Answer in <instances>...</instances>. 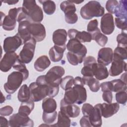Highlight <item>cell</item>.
I'll return each mask as SVG.
<instances>
[{
  "label": "cell",
  "instance_id": "1",
  "mask_svg": "<svg viewBox=\"0 0 127 127\" xmlns=\"http://www.w3.org/2000/svg\"><path fill=\"white\" fill-rule=\"evenodd\" d=\"M64 69L61 66H54L52 67L45 75L38 76L36 82L40 84H46L48 86H59L62 76L64 74Z\"/></svg>",
  "mask_w": 127,
  "mask_h": 127
},
{
  "label": "cell",
  "instance_id": "57",
  "mask_svg": "<svg viewBox=\"0 0 127 127\" xmlns=\"http://www.w3.org/2000/svg\"><path fill=\"white\" fill-rule=\"evenodd\" d=\"M126 72L124 73H123L122 76H121V78L120 79H121L123 81H124L125 83H127V81H126Z\"/></svg>",
  "mask_w": 127,
  "mask_h": 127
},
{
  "label": "cell",
  "instance_id": "54",
  "mask_svg": "<svg viewBox=\"0 0 127 127\" xmlns=\"http://www.w3.org/2000/svg\"><path fill=\"white\" fill-rule=\"evenodd\" d=\"M74 85H80L84 86L85 83L83 79L80 76H76L74 78Z\"/></svg>",
  "mask_w": 127,
  "mask_h": 127
},
{
  "label": "cell",
  "instance_id": "37",
  "mask_svg": "<svg viewBox=\"0 0 127 127\" xmlns=\"http://www.w3.org/2000/svg\"><path fill=\"white\" fill-rule=\"evenodd\" d=\"M81 43L90 42L92 40V36L91 33L85 31L77 32L75 38Z\"/></svg>",
  "mask_w": 127,
  "mask_h": 127
},
{
  "label": "cell",
  "instance_id": "43",
  "mask_svg": "<svg viewBox=\"0 0 127 127\" xmlns=\"http://www.w3.org/2000/svg\"><path fill=\"white\" fill-rule=\"evenodd\" d=\"M66 58L69 64L73 65H77L78 64L82 63L77 56L69 52L66 54Z\"/></svg>",
  "mask_w": 127,
  "mask_h": 127
},
{
  "label": "cell",
  "instance_id": "42",
  "mask_svg": "<svg viewBox=\"0 0 127 127\" xmlns=\"http://www.w3.org/2000/svg\"><path fill=\"white\" fill-rule=\"evenodd\" d=\"M116 100L118 103L125 105L127 100V93L126 91H120L116 94Z\"/></svg>",
  "mask_w": 127,
  "mask_h": 127
},
{
  "label": "cell",
  "instance_id": "25",
  "mask_svg": "<svg viewBox=\"0 0 127 127\" xmlns=\"http://www.w3.org/2000/svg\"><path fill=\"white\" fill-rule=\"evenodd\" d=\"M42 107L43 112L50 113L56 111L57 105L56 101L52 97H49L43 99Z\"/></svg>",
  "mask_w": 127,
  "mask_h": 127
},
{
  "label": "cell",
  "instance_id": "24",
  "mask_svg": "<svg viewBox=\"0 0 127 127\" xmlns=\"http://www.w3.org/2000/svg\"><path fill=\"white\" fill-rule=\"evenodd\" d=\"M51 64V61L46 55H43L39 57L34 64V68L39 72H42L48 67Z\"/></svg>",
  "mask_w": 127,
  "mask_h": 127
},
{
  "label": "cell",
  "instance_id": "59",
  "mask_svg": "<svg viewBox=\"0 0 127 127\" xmlns=\"http://www.w3.org/2000/svg\"><path fill=\"white\" fill-rule=\"evenodd\" d=\"M1 100H0V103H2V102H4L5 101V97L3 96L2 95V93L1 92Z\"/></svg>",
  "mask_w": 127,
  "mask_h": 127
},
{
  "label": "cell",
  "instance_id": "28",
  "mask_svg": "<svg viewBox=\"0 0 127 127\" xmlns=\"http://www.w3.org/2000/svg\"><path fill=\"white\" fill-rule=\"evenodd\" d=\"M34 102L29 100L27 102H22L19 108L18 113L23 115L28 116L34 109Z\"/></svg>",
  "mask_w": 127,
  "mask_h": 127
},
{
  "label": "cell",
  "instance_id": "6",
  "mask_svg": "<svg viewBox=\"0 0 127 127\" xmlns=\"http://www.w3.org/2000/svg\"><path fill=\"white\" fill-rule=\"evenodd\" d=\"M36 41L31 38L24 44L22 50L19 54V60L24 64H29L33 59L34 55Z\"/></svg>",
  "mask_w": 127,
  "mask_h": 127
},
{
  "label": "cell",
  "instance_id": "14",
  "mask_svg": "<svg viewBox=\"0 0 127 127\" xmlns=\"http://www.w3.org/2000/svg\"><path fill=\"white\" fill-rule=\"evenodd\" d=\"M100 28L102 32L105 35L111 34L115 29L113 16L110 13H106L101 19Z\"/></svg>",
  "mask_w": 127,
  "mask_h": 127
},
{
  "label": "cell",
  "instance_id": "35",
  "mask_svg": "<svg viewBox=\"0 0 127 127\" xmlns=\"http://www.w3.org/2000/svg\"><path fill=\"white\" fill-rule=\"evenodd\" d=\"M12 67L13 69L21 72L23 74L24 78V81L26 79H27V78L28 77V76H29L28 70L27 69L25 64L20 62L19 60V59H18L16 61L15 63L13 65Z\"/></svg>",
  "mask_w": 127,
  "mask_h": 127
},
{
  "label": "cell",
  "instance_id": "3",
  "mask_svg": "<svg viewBox=\"0 0 127 127\" xmlns=\"http://www.w3.org/2000/svg\"><path fill=\"white\" fill-rule=\"evenodd\" d=\"M22 9L27 19L31 23H40L43 19V12L34 0H23Z\"/></svg>",
  "mask_w": 127,
  "mask_h": 127
},
{
  "label": "cell",
  "instance_id": "50",
  "mask_svg": "<svg viewBox=\"0 0 127 127\" xmlns=\"http://www.w3.org/2000/svg\"><path fill=\"white\" fill-rule=\"evenodd\" d=\"M102 98L103 100L108 103H111L112 102L113 94L112 91H105L103 92Z\"/></svg>",
  "mask_w": 127,
  "mask_h": 127
},
{
  "label": "cell",
  "instance_id": "29",
  "mask_svg": "<svg viewBox=\"0 0 127 127\" xmlns=\"http://www.w3.org/2000/svg\"><path fill=\"white\" fill-rule=\"evenodd\" d=\"M19 101L24 102L29 101L30 99V91L29 87L26 84H23L19 90L17 95Z\"/></svg>",
  "mask_w": 127,
  "mask_h": 127
},
{
  "label": "cell",
  "instance_id": "15",
  "mask_svg": "<svg viewBox=\"0 0 127 127\" xmlns=\"http://www.w3.org/2000/svg\"><path fill=\"white\" fill-rule=\"evenodd\" d=\"M60 111L68 116L69 118L77 117L80 113L78 106L74 104H67L63 99L61 101Z\"/></svg>",
  "mask_w": 127,
  "mask_h": 127
},
{
  "label": "cell",
  "instance_id": "51",
  "mask_svg": "<svg viewBox=\"0 0 127 127\" xmlns=\"http://www.w3.org/2000/svg\"><path fill=\"white\" fill-rule=\"evenodd\" d=\"M96 63L95 58L92 56H88L85 59H84L83 65L84 66H92V65Z\"/></svg>",
  "mask_w": 127,
  "mask_h": 127
},
{
  "label": "cell",
  "instance_id": "56",
  "mask_svg": "<svg viewBox=\"0 0 127 127\" xmlns=\"http://www.w3.org/2000/svg\"><path fill=\"white\" fill-rule=\"evenodd\" d=\"M4 2L7 3L9 5H12V4H15L16 3L18 2V0H5L3 1Z\"/></svg>",
  "mask_w": 127,
  "mask_h": 127
},
{
  "label": "cell",
  "instance_id": "53",
  "mask_svg": "<svg viewBox=\"0 0 127 127\" xmlns=\"http://www.w3.org/2000/svg\"><path fill=\"white\" fill-rule=\"evenodd\" d=\"M78 32V30L75 29H70L67 31V35L70 39H73L75 38L76 35Z\"/></svg>",
  "mask_w": 127,
  "mask_h": 127
},
{
  "label": "cell",
  "instance_id": "10",
  "mask_svg": "<svg viewBox=\"0 0 127 127\" xmlns=\"http://www.w3.org/2000/svg\"><path fill=\"white\" fill-rule=\"evenodd\" d=\"M28 31L31 38L37 42L44 40L46 36L45 26L40 23H31L28 25Z\"/></svg>",
  "mask_w": 127,
  "mask_h": 127
},
{
  "label": "cell",
  "instance_id": "55",
  "mask_svg": "<svg viewBox=\"0 0 127 127\" xmlns=\"http://www.w3.org/2000/svg\"><path fill=\"white\" fill-rule=\"evenodd\" d=\"M0 126L2 127H8V126H9V121L2 116H0Z\"/></svg>",
  "mask_w": 127,
  "mask_h": 127
},
{
  "label": "cell",
  "instance_id": "34",
  "mask_svg": "<svg viewBox=\"0 0 127 127\" xmlns=\"http://www.w3.org/2000/svg\"><path fill=\"white\" fill-rule=\"evenodd\" d=\"M92 40L95 41L101 47H104L108 42V37L102 33L99 29L91 34Z\"/></svg>",
  "mask_w": 127,
  "mask_h": 127
},
{
  "label": "cell",
  "instance_id": "2",
  "mask_svg": "<svg viewBox=\"0 0 127 127\" xmlns=\"http://www.w3.org/2000/svg\"><path fill=\"white\" fill-rule=\"evenodd\" d=\"M63 99L67 104L80 105L86 101V90L84 86L74 85L72 88L65 90Z\"/></svg>",
  "mask_w": 127,
  "mask_h": 127
},
{
  "label": "cell",
  "instance_id": "17",
  "mask_svg": "<svg viewBox=\"0 0 127 127\" xmlns=\"http://www.w3.org/2000/svg\"><path fill=\"white\" fill-rule=\"evenodd\" d=\"M102 116L105 118L112 117L116 114L119 110L120 105L118 103L100 104Z\"/></svg>",
  "mask_w": 127,
  "mask_h": 127
},
{
  "label": "cell",
  "instance_id": "8",
  "mask_svg": "<svg viewBox=\"0 0 127 127\" xmlns=\"http://www.w3.org/2000/svg\"><path fill=\"white\" fill-rule=\"evenodd\" d=\"M66 47L68 52L77 56L81 62L82 63L87 54V49L84 45L82 44L78 40L73 39L68 41Z\"/></svg>",
  "mask_w": 127,
  "mask_h": 127
},
{
  "label": "cell",
  "instance_id": "12",
  "mask_svg": "<svg viewBox=\"0 0 127 127\" xmlns=\"http://www.w3.org/2000/svg\"><path fill=\"white\" fill-rule=\"evenodd\" d=\"M18 59V55L15 52L5 53L0 62V70L3 72L8 71Z\"/></svg>",
  "mask_w": 127,
  "mask_h": 127
},
{
  "label": "cell",
  "instance_id": "58",
  "mask_svg": "<svg viewBox=\"0 0 127 127\" xmlns=\"http://www.w3.org/2000/svg\"><path fill=\"white\" fill-rule=\"evenodd\" d=\"M71 2L73 3L74 4V3H76V4H79V3H82V2L84 1V0L83 1H77V0H70Z\"/></svg>",
  "mask_w": 127,
  "mask_h": 127
},
{
  "label": "cell",
  "instance_id": "52",
  "mask_svg": "<svg viewBox=\"0 0 127 127\" xmlns=\"http://www.w3.org/2000/svg\"><path fill=\"white\" fill-rule=\"evenodd\" d=\"M80 126L81 127H92L88 116H84L81 118L79 122Z\"/></svg>",
  "mask_w": 127,
  "mask_h": 127
},
{
  "label": "cell",
  "instance_id": "22",
  "mask_svg": "<svg viewBox=\"0 0 127 127\" xmlns=\"http://www.w3.org/2000/svg\"><path fill=\"white\" fill-rule=\"evenodd\" d=\"M1 20L0 26L6 31H11L14 29L16 24L17 20L9 15H5V14L0 12Z\"/></svg>",
  "mask_w": 127,
  "mask_h": 127
},
{
  "label": "cell",
  "instance_id": "46",
  "mask_svg": "<svg viewBox=\"0 0 127 127\" xmlns=\"http://www.w3.org/2000/svg\"><path fill=\"white\" fill-rule=\"evenodd\" d=\"M92 66H83L81 70V73L83 75V77H88L94 76Z\"/></svg>",
  "mask_w": 127,
  "mask_h": 127
},
{
  "label": "cell",
  "instance_id": "39",
  "mask_svg": "<svg viewBox=\"0 0 127 127\" xmlns=\"http://www.w3.org/2000/svg\"><path fill=\"white\" fill-rule=\"evenodd\" d=\"M127 31H122L121 34L118 35L117 37L118 46L124 48H127Z\"/></svg>",
  "mask_w": 127,
  "mask_h": 127
},
{
  "label": "cell",
  "instance_id": "26",
  "mask_svg": "<svg viewBox=\"0 0 127 127\" xmlns=\"http://www.w3.org/2000/svg\"><path fill=\"white\" fill-rule=\"evenodd\" d=\"M110 89L112 92H118L126 91L127 90V83L120 79H116L109 81Z\"/></svg>",
  "mask_w": 127,
  "mask_h": 127
},
{
  "label": "cell",
  "instance_id": "21",
  "mask_svg": "<svg viewBox=\"0 0 127 127\" xmlns=\"http://www.w3.org/2000/svg\"><path fill=\"white\" fill-rule=\"evenodd\" d=\"M67 33L64 29H59L55 30L53 34V41L55 45L64 46L67 41Z\"/></svg>",
  "mask_w": 127,
  "mask_h": 127
},
{
  "label": "cell",
  "instance_id": "36",
  "mask_svg": "<svg viewBox=\"0 0 127 127\" xmlns=\"http://www.w3.org/2000/svg\"><path fill=\"white\" fill-rule=\"evenodd\" d=\"M74 85V78L70 75L66 76L62 79L60 83L61 88L64 90H66L72 88Z\"/></svg>",
  "mask_w": 127,
  "mask_h": 127
},
{
  "label": "cell",
  "instance_id": "20",
  "mask_svg": "<svg viewBox=\"0 0 127 127\" xmlns=\"http://www.w3.org/2000/svg\"><path fill=\"white\" fill-rule=\"evenodd\" d=\"M92 68L93 75L97 80H102L108 77L109 71L105 65L96 63L92 65Z\"/></svg>",
  "mask_w": 127,
  "mask_h": 127
},
{
  "label": "cell",
  "instance_id": "16",
  "mask_svg": "<svg viewBox=\"0 0 127 127\" xmlns=\"http://www.w3.org/2000/svg\"><path fill=\"white\" fill-rule=\"evenodd\" d=\"M113 58V52L111 48H102L98 52L97 62L105 66L108 65L112 62Z\"/></svg>",
  "mask_w": 127,
  "mask_h": 127
},
{
  "label": "cell",
  "instance_id": "44",
  "mask_svg": "<svg viewBox=\"0 0 127 127\" xmlns=\"http://www.w3.org/2000/svg\"><path fill=\"white\" fill-rule=\"evenodd\" d=\"M98 22L97 19H95L91 20L87 25V31L90 33L92 34L99 29L98 27Z\"/></svg>",
  "mask_w": 127,
  "mask_h": 127
},
{
  "label": "cell",
  "instance_id": "38",
  "mask_svg": "<svg viewBox=\"0 0 127 127\" xmlns=\"http://www.w3.org/2000/svg\"><path fill=\"white\" fill-rule=\"evenodd\" d=\"M57 117V111H55L53 113H47L45 112L43 113L42 115V119L43 122L46 124H53Z\"/></svg>",
  "mask_w": 127,
  "mask_h": 127
},
{
  "label": "cell",
  "instance_id": "33",
  "mask_svg": "<svg viewBox=\"0 0 127 127\" xmlns=\"http://www.w3.org/2000/svg\"><path fill=\"white\" fill-rule=\"evenodd\" d=\"M38 1L42 4L44 11L46 14L52 15L55 12L56 9V5L54 1L48 0H39Z\"/></svg>",
  "mask_w": 127,
  "mask_h": 127
},
{
  "label": "cell",
  "instance_id": "49",
  "mask_svg": "<svg viewBox=\"0 0 127 127\" xmlns=\"http://www.w3.org/2000/svg\"><path fill=\"white\" fill-rule=\"evenodd\" d=\"M77 20L78 16L76 13L69 15H65V20L68 24H75L77 22Z\"/></svg>",
  "mask_w": 127,
  "mask_h": 127
},
{
  "label": "cell",
  "instance_id": "4",
  "mask_svg": "<svg viewBox=\"0 0 127 127\" xmlns=\"http://www.w3.org/2000/svg\"><path fill=\"white\" fill-rule=\"evenodd\" d=\"M104 12V8L99 2L91 0L82 6L80 10V14L83 19H91L94 17L102 16Z\"/></svg>",
  "mask_w": 127,
  "mask_h": 127
},
{
  "label": "cell",
  "instance_id": "7",
  "mask_svg": "<svg viewBox=\"0 0 127 127\" xmlns=\"http://www.w3.org/2000/svg\"><path fill=\"white\" fill-rule=\"evenodd\" d=\"M29 87L30 91V100L33 102L40 101L48 95V89L45 84H40L33 82L30 84Z\"/></svg>",
  "mask_w": 127,
  "mask_h": 127
},
{
  "label": "cell",
  "instance_id": "18",
  "mask_svg": "<svg viewBox=\"0 0 127 127\" xmlns=\"http://www.w3.org/2000/svg\"><path fill=\"white\" fill-rule=\"evenodd\" d=\"M88 118L92 127H100L102 124V115L101 113L100 104H96L88 116Z\"/></svg>",
  "mask_w": 127,
  "mask_h": 127
},
{
  "label": "cell",
  "instance_id": "19",
  "mask_svg": "<svg viewBox=\"0 0 127 127\" xmlns=\"http://www.w3.org/2000/svg\"><path fill=\"white\" fill-rule=\"evenodd\" d=\"M30 23V22L28 20H25L19 22L18 24V33L17 34L22 39L23 44L32 38L28 31V25Z\"/></svg>",
  "mask_w": 127,
  "mask_h": 127
},
{
  "label": "cell",
  "instance_id": "41",
  "mask_svg": "<svg viewBox=\"0 0 127 127\" xmlns=\"http://www.w3.org/2000/svg\"><path fill=\"white\" fill-rule=\"evenodd\" d=\"M119 3L116 0H109L107 1L106 3V8L107 10L110 14H114L115 11L117 8Z\"/></svg>",
  "mask_w": 127,
  "mask_h": 127
},
{
  "label": "cell",
  "instance_id": "13",
  "mask_svg": "<svg viewBox=\"0 0 127 127\" xmlns=\"http://www.w3.org/2000/svg\"><path fill=\"white\" fill-rule=\"evenodd\" d=\"M127 63L122 59L113 55L112 64L109 69V74L112 76L120 75L124 71H127Z\"/></svg>",
  "mask_w": 127,
  "mask_h": 127
},
{
  "label": "cell",
  "instance_id": "23",
  "mask_svg": "<svg viewBox=\"0 0 127 127\" xmlns=\"http://www.w3.org/2000/svg\"><path fill=\"white\" fill-rule=\"evenodd\" d=\"M66 46H58L54 45L52 47L49 52V55L51 60L54 62H58L60 61L64 55Z\"/></svg>",
  "mask_w": 127,
  "mask_h": 127
},
{
  "label": "cell",
  "instance_id": "31",
  "mask_svg": "<svg viewBox=\"0 0 127 127\" xmlns=\"http://www.w3.org/2000/svg\"><path fill=\"white\" fill-rule=\"evenodd\" d=\"M119 3L114 14L117 18L127 19V2L126 0H120Z\"/></svg>",
  "mask_w": 127,
  "mask_h": 127
},
{
  "label": "cell",
  "instance_id": "48",
  "mask_svg": "<svg viewBox=\"0 0 127 127\" xmlns=\"http://www.w3.org/2000/svg\"><path fill=\"white\" fill-rule=\"evenodd\" d=\"M93 109V106L92 105L89 103H85L83 105L81 109L82 114L84 116L88 117Z\"/></svg>",
  "mask_w": 127,
  "mask_h": 127
},
{
  "label": "cell",
  "instance_id": "11",
  "mask_svg": "<svg viewBox=\"0 0 127 127\" xmlns=\"http://www.w3.org/2000/svg\"><path fill=\"white\" fill-rule=\"evenodd\" d=\"M23 44L22 40L16 34L12 37H8L3 41V48L5 53L15 52L16 50Z\"/></svg>",
  "mask_w": 127,
  "mask_h": 127
},
{
  "label": "cell",
  "instance_id": "5",
  "mask_svg": "<svg viewBox=\"0 0 127 127\" xmlns=\"http://www.w3.org/2000/svg\"><path fill=\"white\" fill-rule=\"evenodd\" d=\"M23 81H24V76L21 72H12L8 75L7 82L3 85L4 90L8 94L14 93L20 86Z\"/></svg>",
  "mask_w": 127,
  "mask_h": 127
},
{
  "label": "cell",
  "instance_id": "47",
  "mask_svg": "<svg viewBox=\"0 0 127 127\" xmlns=\"http://www.w3.org/2000/svg\"><path fill=\"white\" fill-rule=\"evenodd\" d=\"M13 108L11 106H5L0 109V115L2 116H7L11 115L13 112Z\"/></svg>",
  "mask_w": 127,
  "mask_h": 127
},
{
  "label": "cell",
  "instance_id": "32",
  "mask_svg": "<svg viewBox=\"0 0 127 127\" xmlns=\"http://www.w3.org/2000/svg\"><path fill=\"white\" fill-rule=\"evenodd\" d=\"M70 123L71 121L69 118L60 111L58 115V121L57 123L51 126L69 127L70 126Z\"/></svg>",
  "mask_w": 127,
  "mask_h": 127
},
{
  "label": "cell",
  "instance_id": "30",
  "mask_svg": "<svg viewBox=\"0 0 127 127\" xmlns=\"http://www.w3.org/2000/svg\"><path fill=\"white\" fill-rule=\"evenodd\" d=\"M82 78L84 80L85 85H87L90 88V90L93 92H98L100 88V84L98 80L93 77H84Z\"/></svg>",
  "mask_w": 127,
  "mask_h": 127
},
{
  "label": "cell",
  "instance_id": "45",
  "mask_svg": "<svg viewBox=\"0 0 127 127\" xmlns=\"http://www.w3.org/2000/svg\"><path fill=\"white\" fill-rule=\"evenodd\" d=\"M115 20V24L119 29H121L122 31H127V19L116 17Z\"/></svg>",
  "mask_w": 127,
  "mask_h": 127
},
{
  "label": "cell",
  "instance_id": "27",
  "mask_svg": "<svg viewBox=\"0 0 127 127\" xmlns=\"http://www.w3.org/2000/svg\"><path fill=\"white\" fill-rule=\"evenodd\" d=\"M61 10L64 12L65 15H69L75 13L76 8L75 4L70 0L63 1L60 4Z\"/></svg>",
  "mask_w": 127,
  "mask_h": 127
},
{
  "label": "cell",
  "instance_id": "9",
  "mask_svg": "<svg viewBox=\"0 0 127 127\" xmlns=\"http://www.w3.org/2000/svg\"><path fill=\"white\" fill-rule=\"evenodd\" d=\"M9 125L11 127H32L34 126V122L28 116L17 113L9 117Z\"/></svg>",
  "mask_w": 127,
  "mask_h": 127
},
{
  "label": "cell",
  "instance_id": "40",
  "mask_svg": "<svg viewBox=\"0 0 127 127\" xmlns=\"http://www.w3.org/2000/svg\"><path fill=\"white\" fill-rule=\"evenodd\" d=\"M127 48L117 46L114 51L113 55L119 57L123 60H126L127 59Z\"/></svg>",
  "mask_w": 127,
  "mask_h": 127
}]
</instances>
